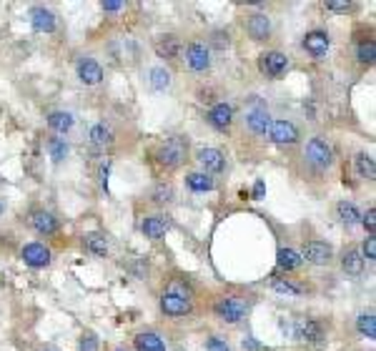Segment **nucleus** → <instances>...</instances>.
Listing matches in <instances>:
<instances>
[{
  "instance_id": "obj_1",
  "label": "nucleus",
  "mask_w": 376,
  "mask_h": 351,
  "mask_svg": "<svg viewBox=\"0 0 376 351\" xmlns=\"http://www.w3.org/2000/svg\"><path fill=\"white\" fill-rule=\"evenodd\" d=\"M159 309L168 318H188L196 314V291H193L191 278L173 276L163 284V291L159 296Z\"/></svg>"
},
{
  "instance_id": "obj_2",
  "label": "nucleus",
  "mask_w": 376,
  "mask_h": 351,
  "mask_svg": "<svg viewBox=\"0 0 376 351\" xmlns=\"http://www.w3.org/2000/svg\"><path fill=\"white\" fill-rule=\"evenodd\" d=\"M298 163H301V176L306 179H326L337 163V156H334V148L326 138L321 136H311L306 141V146L301 148V156H298Z\"/></svg>"
},
{
  "instance_id": "obj_3",
  "label": "nucleus",
  "mask_w": 376,
  "mask_h": 351,
  "mask_svg": "<svg viewBox=\"0 0 376 351\" xmlns=\"http://www.w3.org/2000/svg\"><path fill=\"white\" fill-rule=\"evenodd\" d=\"M251 306H253V298L246 296V294L224 291V294H218V296H213L211 312L221 324L236 326L241 324V321H246V316L251 314Z\"/></svg>"
},
{
  "instance_id": "obj_4",
  "label": "nucleus",
  "mask_w": 376,
  "mask_h": 351,
  "mask_svg": "<svg viewBox=\"0 0 376 351\" xmlns=\"http://www.w3.org/2000/svg\"><path fill=\"white\" fill-rule=\"evenodd\" d=\"M153 163L165 173L179 171L183 166L188 156H191V146H188V138L186 136H168L153 148Z\"/></svg>"
},
{
  "instance_id": "obj_5",
  "label": "nucleus",
  "mask_w": 376,
  "mask_h": 351,
  "mask_svg": "<svg viewBox=\"0 0 376 351\" xmlns=\"http://www.w3.org/2000/svg\"><path fill=\"white\" fill-rule=\"evenodd\" d=\"M291 334L296 341L301 344H309V346H316L323 344L326 336H329V326L323 324V318L319 316H296L294 318V324H291Z\"/></svg>"
},
{
  "instance_id": "obj_6",
  "label": "nucleus",
  "mask_w": 376,
  "mask_h": 351,
  "mask_svg": "<svg viewBox=\"0 0 376 351\" xmlns=\"http://www.w3.org/2000/svg\"><path fill=\"white\" fill-rule=\"evenodd\" d=\"M269 289L281 294V296H306V294H314V284L301 276H294V273H274L269 278Z\"/></svg>"
},
{
  "instance_id": "obj_7",
  "label": "nucleus",
  "mask_w": 376,
  "mask_h": 351,
  "mask_svg": "<svg viewBox=\"0 0 376 351\" xmlns=\"http://www.w3.org/2000/svg\"><path fill=\"white\" fill-rule=\"evenodd\" d=\"M258 73L264 75L269 80H278L284 78L286 71H289L291 60L284 51H276V48H271V51H264V53L258 55Z\"/></svg>"
},
{
  "instance_id": "obj_8",
  "label": "nucleus",
  "mask_w": 376,
  "mask_h": 351,
  "mask_svg": "<svg viewBox=\"0 0 376 351\" xmlns=\"http://www.w3.org/2000/svg\"><path fill=\"white\" fill-rule=\"evenodd\" d=\"M269 141L274 143V146L278 148H294L298 146V141H301V131H298V126L294 123V120H286V118H276L271 120L269 126Z\"/></svg>"
},
{
  "instance_id": "obj_9",
  "label": "nucleus",
  "mask_w": 376,
  "mask_h": 351,
  "mask_svg": "<svg viewBox=\"0 0 376 351\" xmlns=\"http://www.w3.org/2000/svg\"><path fill=\"white\" fill-rule=\"evenodd\" d=\"M183 60L186 66H188V71H193V73H208L213 66L211 51H208V46H206L204 40H191L183 48Z\"/></svg>"
},
{
  "instance_id": "obj_10",
  "label": "nucleus",
  "mask_w": 376,
  "mask_h": 351,
  "mask_svg": "<svg viewBox=\"0 0 376 351\" xmlns=\"http://www.w3.org/2000/svg\"><path fill=\"white\" fill-rule=\"evenodd\" d=\"M26 224L30 226L38 236H43V239H53L60 231V221L55 219L51 211H46V208H30L26 216Z\"/></svg>"
},
{
  "instance_id": "obj_11",
  "label": "nucleus",
  "mask_w": 376,
  "mask_h": 351,
  "mask_svg": "<svg viewBox=\"0 0 376 351\" xmlns=\"http://www.w3.org/2000/svg\"><path fill=\"white\" fill-rule=\"evenodd\" d=\"M301 259L311 266H329L334 261V246L321 239H309L301 246Z\"/></svg>"
},
{
  "instance_id": "obj_12",
  "label": "nucleus",
  "mask_w": 376,
  "mask_h": 351,
  "mask_svg": "<svg viewBox=\"0 0 376 351\" xmlns=\"http://www.w3.org/2000/svg\"><path fill=\"white\" fill-rule=\"evenodd\" d=\"M206 120H208V126H211L213 131L231 133L233 120H236V113H233L231 103H226V100H218V103H213V106L208 108V116H206Z\"/></svg>"
},
{
  "instance_id": "obj_13",
  "label": "nucleus",
  "mask_w": 376,
  "mask_h": 351,
  "mask_svg": "<svg viewBox=\"0 0 376 351\" xmlns=\"http://www.w3.org/2000/svg\"><path fill=\"white\" fill-rule=\"evenodd\" d=\"M20 259L26 261V266H30V269H48L51 261H53V251L40 241H30V244L20 249Z\"/></svg>"
},
{
  "instance_id": "obj_14",
  "label": "nucleus",
  "mask_w": 376,
  "mask_h": 351,
  "mask_svg": "<svg viewBox=\"0 0 376 351\" xmlns=\"http://www.w3.org/2000/svg\"><path fill=\"white\" fill-rule=\"evenodd\" d=\"M153 51L159 58H163L165 63H176L183 55V40L176 33H163L153 40Z\"/></svg>"
},
{
  "instance_id": "obj_15",
  "label": "nucleus",
  "mask_w": 376,
  "mask_h": 351,
  "mask_svg": "<svg viewBox=\"0 0 376 351\" xmlns=\"http://www.w3.org/2000/svg\"><path fill=\"white\" fill-rule=\"evenodd\" d=\"M244 26L253 43H269L271 35H274V26H271V18L266 13H249Z\"/></svg>"
},
{
  "instance_id": "obj_16",
  "label": "nucleus",
  "mask_w": 376,
  "mask_h": 351,
  "mask_svg": "<svg viewBox=\"0 0 376 351\" xmlns=\"http://www.w3.org/2000/svg\"><path fill=\"white\" fill-rule=\"evenodd\" d=\"M196 161H198V166H201V171L208 173V176H218V173L226 171V153L213 146L198 148Z\"/></svg>"
},
{
  "instance_id": "obj_17",
  "label": "nucleus",
  "mask_w": 376,
  "mask_h": 351,
  "mask_svg": "<svg viewBox=\"0 0 376 351\" xmlns=\"http://www.w3.org/2000/svg\"><path fill=\"white\" fill-rule=\"evenodd\" d=\"M301 48H304L314 60H321V58H326V53H329L331 35L326 33V30H321V28L309 30V33L304 35V40H301Z\"/></svg>"
},
{
  "instance_id": "obj_18",
  "label": "nucleus",
  "mask_w": 376,
  "mask_h": 351,
  "mask_svg": "<svg viewBox=\"0 0 376 351\" xmlns=\"http://www.w3.org/2000/svg\"><path fill=\"white\" fill-rule=\"evenodd\" d=\"M75 73H78V80L83 86H98V83H103V66L96 58H88V55L78 60Z\"/></svg>"
},
{
  "instance_id": "obj_19",
  "label": "nucleus",
  "mask_w": 376,
  "mask_h": 351,
  "mask_svg": "<svg viewBox=\"0 0 376 351\" xmlns=\"http://www.w3.org/2000/svg\"><path fill=\"white\" fill-rule=\"evenodd\" d=\"M339 266H341V271L346 273V276H351V278L364 276V266H366V261H364L361 251H359V246H349V249H343L341 259H339Z\"/></svg>"
},
{
  "instance_id": "obj_20",
  "label": "nucleus",
  "mask_w": 376,
  "mask_h": 351,
  "mask_svg": "<svg viewBox=\"0 0 376 351\" xmlns=\"http://www.w3.org/2000/svg\"><path fill=\"white\" fill-rule=\"evenodd\" d=\"M141 231H143L145 239L161 241L165 233L171 231V221H168V216H163V213H151V216H145L143 219Z\"/></svg>"
},
{
  "instance_id": "obj_21",
  "label": "nucleus",
  "mask_w": 376,
  "mask_h": 351,
  "mask_svg": "<svg viewBox=\"0 0 376 351\" xmlns=\"http://www.w3.org/2000/svg\"><path fill=\"white\" fill-rule=\"evenodd\" d=\"M30 26H33L35 33H55L58 18H55V13L51 8L35 6V8H30Z\"/></svg>"
},
{
  "instance_id": "obj_22",
  "label": "nucleus",
  "mask_w": 376,
  "mask_h": 351,
  "mask_svg": "<svg viewBox=\"0 0 376 351\" xmlns=\"http://www.w3.org/2000/svg\"><path fill=\"white\" fill-rule=\"evenodd\" d=\"M269 126H271V116L266 108H251L246 113V128H249L251 136H256V138H266V133H269Z\"/></svg>"
},
{
  "instance_id": "obj_23",
  "label": "nucleus",
  "mask_w": 376,
  "mask_h": 351,
  "mask_svg": "<svg viewBox=\"0 0 376 351\" xmlns=\"http://www.w3.org/2000/svg\"><path fill=\"white\" fill-rule=\"evenodd\" d=\"M88 141H91L93 148H98V151H106V148H111L113 143H116V131H113L111 123L100 120V123L91 126V131H88Z\"/></svg>"
},
{
  "instance_id": "obj_24",
  "label": "nucleus",
  "mask_w": 376,
  "mask_h": 351,
  "mask_svg": "<svg viewBox=\"0 0 376 351\" xmlns=\"http://www.w3.org/2000/svg\"><path fill=\"white\" fill-rule=\"evenodd\" d=\"M354 46H357V53H354V58H357V63L361 68H371L374 66V58H376V40H374V33H366L364 38H357L354 40Z\"/></svg>"
},
{
  "instance_id": "obj_25",
  "label": "nucleus",
  "mask_w": 376,
  "mask_h": 351,
  "mask_svg": "<svg viewBox=\"0 0 376 351\" xmlns=\"http://www.w3.org/2000/svg\"><path fill=\"white\" fill-rule=\"evenodd\" d=\"M186 188L191 193H211L216 191V179L204 171H191L186 173Z\"/></svg>"
},
{
  "instance_id": "obj_26",
  "label": "nucleus",
  "mask_w": 376,
  "mask_h": 351,
  "mask_svg": "<svg viewBox=\"0 0 376 351\" xmlns=\"http://www.w3.org/2000/svg\"><path fill=\"white\" fill-rule=\"evenodd\" d=\"M276 266L281 273H296L301 266H304V259L296 249H278L276 253Z\"/></svg>"
},
{
  "instance_id": "obj_27",
  "label": "nucleus",
  "mask_w": 376,
  "mask_h": 351,
  "mask_svg": "<svg viewBox=\"0 0 376 351\" xmlns=\"http://www.w3.org/2000/svg\"><path fill=\"white\" fill-rule=\"evenodd\" d=\"M354 171H357L359 181H366V183H371V181L376 179L374 156H371V153H366V151H359L357 159H354Z\"/></svg>"
},
{
  "instance_id": "obj_28",
  "label": "nucleus",
  "mask_w": 376,
  "mask_h": 351,
  "mask_svg": "<svg viewBox=\"0 0 376 351\" xmlns=\"http://www.w3.org/2000/svg\"><path fill=\"white\" fill-rule=\"evenodd\" d=\"M133 346H136V351H168L165 349V341L161 339V334L148 332V329L133 336Z\"/></svg>"
},
{
  "instance_id": "obj_29",
  "label": "nucleus",
  "mask_w": 376,
  "mask_h": 351,
  "mask_svg": "<svg viewBox=\"0 0 376 351\" xmlns=\"http://www.w3.org/2000/svg\"><path fill=\"white\" fill-rule=\"evenodd\" d=\"M334 211H337V219L341 221L343 226H357L359 221H361V208H359L354 201H339L337 206H334Z\"/></svg>"
},
{
  "instance_id": "obj_30",
  "label": "nucleus",
  "mask_w": 376,
  "mask_h": 351,
  "mask_svg": "<svg viewBox=\"0 0 376 351\" xmlns=\"http://www.w3.org/2000/svg\"><path fill=\"white\" fill-rule=\"evenodd\" d=\"M83 249H86L91 256H98V259H106L108 256V239L103 233H86L83 236Z\"/></svg>"
},
{
  "instance_id": "obj_31",
  "label": "nucleus",
  "mask_w": 376,
  "mask_h": 351,
  "mask_svg": "<svg viewBox=\"0 0 376 351\" xmlns=\"http://www.w3.org/2000/svg\"><path fill=\"white\" fill-rule=\"evenodd\" d=\"M151 204L153 206H168L173 204V199H176V191H173V183H168V181H159V183L151 188Z\"/></svg>"
},
{
  "instance_id": "obj_32",
  "label": "nucleus",
  "mask_w": 376,
  "mask_h": 351,
  "mask_svg": "<svg viewBox=\"0 0 376 351\" xmlns=\"http://www.w3.org/2000/svg\"><path fill=\"white\" fill-rule=\"evenodd\" d=\"M73 123H75V118H73L71 113H66V111L48 113V128H51V131H55L58 136H66V133L73 128Z\"/></svg>"
},
{
  "instance_id": "obj_33",
  "label": "nucleus",
  "mask_w": 376,
  "mask_h": 351,
  "mask_svg": "<svg viewBox=\"0 0 376 351\" xmlns=\"http://www.w3.org/2000/svg\"><path fill=\"white\" fill-rule=\"evenodd\" d=\"M357 332L361 334L364 339H376V316H374V312L359 314V318H357Z\"/></svg>"
},
{
  "instance_id": "obj_34",
  "label": "nucleus",
  "mask_w": 376,
  "mask_h": 351,
  "mask_svg": "<svg viewBox=\"0 0 376 351\" xmlns=\"http://www.w3.org/2000/svg\"><path fill=\"white\" fill-rule=\"evenodd\" d=\"M206 46H208V51H226V48H231V33L229 30H213L211 38L206 40Z\"/></svg>"
},
{
  "instance_id": "obj_35",
  "label": "nucleus",
  "mask_w": 376,
  "mask_h": 351,
  "mask_svg": "<svg viewBox=\"0 0 376 351\" xmlns=\"http://www.w3.org/2000/svg\"><path fill=\"white\" fill-rule=\"evenodd\" d=\"M151 86L156 91H165V88L171 86V73L165 71V68H153L151 71Z\"/></svg>"
},
{
  "instance_id": "obj_36",
  "label": "nucleus",
  "mask_w": 376,
  "mask_h": 351,
  "mask_svg": "<svg viewBox=\"0 0 376 351\" xmlns=\"http://www.w3.org/2000/svg\"><path fill=\"white\" fill-rule=\"evenodd\" d=\"M48 151H51V159H53V161H63L68 156L66 138H51V141H48Z\"/></svg>"
},
{
  "instance_id": "obj_37",
  "label": "nucleus",
  "mask_w": 376,
  "mask_h": 351,
  "mask_svg": "<svg viewBox=\"0 0 376 351\" xmlns=\"http://www.w3.org/2000/svg\"><path fill=\"white\" fill-rule=\"evenodd\" d=\"M359 224L364 226V231L369 233V236H374V231H376V208L374 206H369V208L361 213V221H359Z\"/></svg>"
},
{
  "instance_id": "obj_38",
  "label": "nucleus",
  "mask_w": 376,
  "mask_h": 351,
  "mask_svg": "<svg viewBox=\"0 0 376 351\" xmlns=\"http://www.w3.org/2000/svg\"><path fill=\"white\" fill-rule=\"evenodd\" d=\"M326 10H331V13H339V15H346V13H354V10H357V3H334V0H329V3H326Z\"/></svg>"
},
{
  "instance_id": "obj_39",
  "label": "nucleus",
  "mask_w": 376,
  "mask_h": 351,
  "mask_svg": "<svg viewBox=\"0 0 376 351\" xmlns=\"http://www.w3.org/2000/svg\"><path fill=\"white\" fill-rule=\"evenodd\" d=\"M78 351H98V336L93 332H86L78 341Z\"/></svg>"
},
{
  "instance_id": "obj_40",
  "label": "nucleus",
  "mask_w": 376,
  "mask_h": 351,
  "mask_svg": "<svg viewBox=\"0 0 376 351\" xmlns=\"http://www.w3.org/2000/svg\"><path fill=\"white\" fill-rule=\"evenodd\" d=\"M361 256H364V261H374L376 259V236H369V239H364V244H361Z\"/></svg>"
},
{
  "instance_id": "obj_41",
  "label": "nucleus",
  "mask_w": 376,
  "mask_h": 351,
  "mask_svg": "<svg viewBox=\"0 0 376 351\" xmlns=\"http://www.w3.org/2000/svg\"><path fill=\"white\" fill-rule=\"evenodd\" d=\"M206 351H231V346H229V341L221 336H208L206 339Z\"/></svg>"
},
{
  "instance_id": "obj_42",
  "label": "nucleus",
  "mask_w": 376,
  "mask_h": 351,
  "mask_svg": "<svg viewBox=\"0 0 376 351\" xmlns=\"http://www.w3.org/2000/svg\"><path fill=\"white\" fill-rule=\"evenodd\" d=\"M244 351H269L266 346H261L253 336H246L244 339Z\"/></svg>"
},
{
  "instance_id": "obj_43",
  "label": "nucleus",
  "mask_w": 376,
  "mask_h": 351,
  "mask_svg": "<svg viewBox=\"0 0 376 351\" xmlns=\"http://www.w3.org/2000/svg\"><path fill=\"white\" fill-rule=\"evenodd\" d=\"M103 13H120V10H125V3H103Z\"/></svg>"
},
{
  "instance_id": "obj_44",
  "label": "nucleus",
  "mask_w": 376,
  "mask_h": 351,
  "mask_svg": "<svg viewBox=\"0 0 376 351\" xmlns=\"http://www.w3.org/2000/svg\"><path fill=\"white\" fill-rule=\"evenodd\" d=\"M264 196V181H256V186H253V199H261Z\"/></svg>"
},
{
  "instance_id": "obj_45",
  "label": "nucleus",
  "mask_w": 376,
  "mask_h": 351,
  "mask_svg": "<svg viewBox=\"0 0 376 351\" xmlns=\"http://www.w3.org/2000/svg\"><path fill=\"white\" fill-rule=\"evenodd\" d=\"M3 211H6V206H3V201H0V216H3Z\"/></svg>"
},
{
  "instance_id": "obj_46",
  "label": "nucleus",
  "mask_w": 376,
  "mask_h": 351,
  "mask_svg": "<svg viewBox=\"0 0 376 351\" xmlns=\"http://www.w3.org/2000/svg\"><path fill=\"white\" fill-rule=\"evenodd\" d=\"M113 351H128V349H113Z\"/></svg>"
},
{
  "instance_id": "obj_47",
  "label": "nucleus",
  "mask_w": 376,
  "mask_h": 351,
  "mask_svg": "<svg viewBox=\"0 0 376 351\" xmlns=\"http://www.w3.org/2000/svg\"><path fill=\"white\" fill-rule=\"evenodd\" d=\"M46 351H58V349H46Z\"/></svg>"
}]
</instances>
